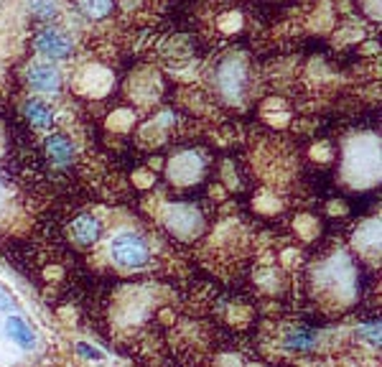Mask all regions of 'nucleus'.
I'll return each mask as SVG.
<instances>
[{"instance_id":"f257e3e1","label":"nucleus","mask_w":382,"mask_h":367,"mask_svg":"<svg viewBox=\"0 0 382 367\" xmlns=\"http://www.w3.org/2000/svg\"><path fill=\"white\" fill-rule=\"evenodd\" d=\"M110 255L123 268H143L150 260V250L141 235H136V232H120L117 237H112Z\"/></svg>"},{"instance_id":"f03ea898","label":"nucleus","mask_w":382,"mask_h":367,"mask_svg":"<svg viewBox=\"0 0 382 367\" xmlns=\"http://www.w3.org/2000/svg\"><path fill=\"white\" fill-rule=\"evenodd\" d=\"M33 46H36V52L44 54V56H49V59H69L71 52H74V46H71V41L66 39L61 31H52V28H46V31H41L39 36H36V41H33Z\"/></svg>"},{"instance_id":"7ed1b4c3","label":"nucleus","mask_w":382,"mask_h":367,"mask_svg":"<svg viewBox=\"0 0 382 367\" xmlns=\"http://www.w3.org/2000/svg\"><path fill=\"white\" fill-rule=\"evenodd\" d=\"M26 82L36 92H59L61 90V74L52 64H31L26 72Z\"/></svg>"},{"instance_id":"20e7f679","label":"nucleus","mask_w":382,"mask_h":367,"mask_svg":"<svg viewBox=\"0 0 382 367\" xmlns=\"http://www.w3.org/2000/svg\"><path fill=\"white\" fill-rule=\"evenodd\" d=\"M100 235H102V224H100L97 217L92 215H79L74 222H71V237L79 248H92L97 243Z\"/></svg>"},{"instance_id":"39448f33","label":"nucleus","mask_w":382,"mask_h":367,"mask_svg":"<svg viewBox=\"0 0 382 367\" xmlns=\"http://www.w3.org/2000/svg\"><path fill=\"white\" fill-rule=\"evenodd\" d=\"M44 148H46V158H49L54 166H69L71 161H74V153H77L71 138H66L64 133H54V136L46 138Z\"/></svg>"},{"instance_id":"423d86ee","label":"nucleus","mask_w":382,"mask_h":367,"mask_svg":"<svg viewBox=\"0 0 382 367\" xmlns=\"http://www.w3.org/2000/svg\"><path fill=\"white\" fill-rule=\"evenodd\" d=\"M23 115L26 120L33 125V128H39V131H52L54 128V110L46 105L44 100H26L23 102Z\"/></svg>"},{"instance_id":"0eeeda50","label":"nucleus","mask_w":382,"mask_h":367,"mask_svg":"<svg viewBox=\"0 0 382 367\" xmlns=\"http://www.w3.org/2000/svg\"><path fill=\"white\" fill-rule=\"evenodd\" d=\"M6 332H8V337L18 344V347H23V349H31L33 344H36V337H33V332H31V327H28L26 321L20 319V316H8V321H6Z\"/></svg>"},{"instance_id":"6e6552de","label":"nucleus","mask_w":382,"mask_h":367,"mask_svg":"<svg viewBox=\"0 0 382 367\" xmlns=\"http://www.w3.org/2000/svg\"><path fill=\"white\" fill-rule=\"evenodd\" d=\"M316 344V332L306 327H298V329H291L283 339V347L288 352H309V349Z\"/></svg>"},{"instance_id":"1a4fd4ad","label":"nucleus","mask_w":382,"mask_h":367,"mask_svg":"<svg viewBox=\"0 0 382 367\" xmlns=\"http://www.w3.org/2000/svg\"><path fill=\"white\" fill-rule=\"evenodd\" d=\"M112 6L115 0H79V11L92 20L107 18L112 13Z\"/></svg>"},{"instance_id":"9d476101","label":"nucleus","mask_w":382,"mask_h":367,"mask_svg":"<svg viewBox=\"0 0 382 367\" xmlns=\"http://www.w3.org/2000/svg\"><path fill=\"white\" fill-rule=\"evenodd\" d=\"M28 11H31L33 18H39V20L56 18V6H54V0H28Z\"/></svg>"},{"instance_id":"9b49d317","label":"nucleus","mask_w":382,"mask_h":367,"mask_svg":"<svg viewBox=\"0 0 382 367\" xmlns=\"http://www.w3.org/2000/svg\"><path fill=\"white\" fill-rule=\"evenodd\" d=\"M77 349H79V354H82V357H87V360H102V352H100V349H95V347H90V344H85V342H79Z\"/></svg>"},{"instance_id":"f8f14e48","label":"nucleus","mask_w":382,"mask_h":367,"mask_svg":"<svg viewBox=\"0 0 382 367\" xmlns=\"http://www.w3.org/2000/svg\"><path fill=\"white\" fill-rule=\"evenodd\" d=\"M13 308H16V301L11 299V294L0 286V311H13Z\"/></svg>"}]
</instances>
